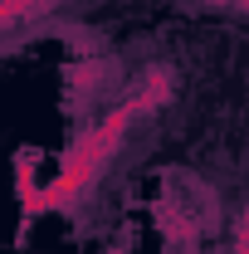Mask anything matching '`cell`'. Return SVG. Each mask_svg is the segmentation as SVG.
<instances>
[{
    "label": "cell",
    "instance_id": "obj_1",
    "mask_svg": "<svg viewBox=\"0 0 249 254\" xmlns=\"http://www.w3.org/2000/svg\"><path fill=\"white\" fill-rule=\"evenodd\" d=\"M132 118H137V108H132V98H127L123 108H113L98 127H88V132L68 147V157H63V166L54 171V181L34 190L30 220H34V215H44V210H68L78 195H88V190H93V181L103 176V166L118 157V147H123L127 123H132Z\"/></svg>",
    "mask_w": 249,
    "mask_h": 254
},
{
    "label": "cell",
    "instance_id": "obj_2",
    "mask_svg": "<svg viewBox=\"0 0 249 254\" xmlns=\"http://www.w3.org/2000/svg\"><path fill=\"white\" fill-rule=\"evenodd\" d=\"M44 10H54V0H0V30L25 25L34 15H44Z\"/></svg>",
    "mask_w": 249,
    "mask_h": 254
},
{
    "label": "cell",
    "instance_id": "obj_3",
    "mask_svg": "<svg viewBox=\"0 0 249 254\" xmlns=\"http://www.w3.org/2000/svg\"><path fill=\"white\" fill-rule=\"evenodd\" d=\"M34 161H39V152H20V157H15V186H20V205H25V220H30L34 190H39V181H34Z\"/></svg>",
    "mask_w": 249,
    "mask_h": 254
}]
</instances>
